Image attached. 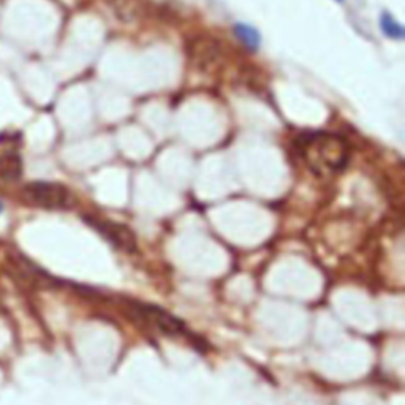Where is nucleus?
<instances>
[{"instance_id":"nucleus-10","label":"nucleus","mask_w":405,"mask_h":405,"mask_svg":"<svg viewBox=\"0 0 405 405\" xmlns=\"http://www.w3.org/2000/svg\"><path fill=\"white\" fill-rule=\"evenodd\" d=\"M2 209H4V206H2V202H0V212H2Z\"/></svg>"},{"instance_id":"nucleus-8","label":"nucleus","mask_w":405,"mask_h":405,"mask_svg":"<svg viewBox=\"0 0 405 405\" xmlns=\"http://www.w3.org/2000/svg\"><path fill=\"white\" fill-rule=\"evenodd\" d=\"M380 27H381L383 34H385L386 37L393 39V40H402L404 35H405L402 24L393 16V14H389L388 11L381 13Z\"/></svg>"},{"instance_id":"nucleus-7","label":"nucleus","mask_w":405,"mask_h":405,"mask_svg":"<svg viewBox=\"0 0 405 405\" xmlns=\"http://www.w3.org/2000/svg\"><path fill=\"white\" fill-rule=\"evenodd\" d=\"M235 35L244 46H247L252 51L258 49L260 43H262V35H260L257 29L252 27L250 24H244V23L235 24Z\"/></svg>"},{"instance_id":"nucleus-1","label":"nucleus","mask_w":405,"mask_h":405,"mask_svg":"<svg viewBox=\"0 0 405 405\" xmlns=\"http://www.w3.org/2000/svg\"><path fill=\"white\" fill-rule=\"evenodd\" d=\"M301 155L315 175L342 171L350 158V148L344 138L331 133H315L301 141Z\"/></svg>"},{"instance_id":"nucleus-9","label":"nucleus","mask_w":405,"mask_h":405,"mask_svg":"<svg viewBox=\"0 0 405 405\" xmlns=\"http://www.w3.org/2000/svg\"><path fill=\"white\" fill-rule=\"evenodd\" d=\"M195 57H197V62L201 65H209V63H215L219 61V49H217L212 43H201V48H193Z\"/></svg>"},{"instance_id":"nucleus-11","label":"nucleus","mask_w":405,"mask_h":405,"mask_svg":"<svg viewBox=\"0 0 405 405\" xmlns=\"http://www.w3.org/2000/svg\"><path fill=\"white\" fill-rule=\"evenodd\" d=\"M337 2H344V0H337Z\"/></svg>"},{"instance_id":"nucleus-4","label":"nucleus","mask_w":405,"mask_h":405,"mask_svg":"<svg viewBox=\"0 0 405 405\" xmlns=\"http://www.w3.org/2000/svg\"><path fill=\"white\" fill-rule=\"evenodd\" d=\"M133 307L143 318H146V320L154 323L158 329L166 332V334H180V332L185 331L183 323L176 320L175 317H171L170 314H166L162 309H157L152 306H143V304H140V306L138 304H135Z\"/></svg>"},{"instance_id":"nucleus-2","label":"nucleus","mask_w":405,"mask_h":405,"mask_svg":"<svg viewBox=\"0 0 405 405\" xmlns=\"http://www.w3.org/2000/svg\"><path fill=\"white\" fill-rule=\"evenodd\" d=\"M23 197L34 206L45 209H62L70 205V192L67 187L57 183L35 180L23 189Z\"/></svg>"},{"instance_id":"nucleus-3","label":"nucleus","mask_w":405,"mask_h":405,"mask_svg":"<svg viewBox=\"0 0 405 405\" xmlns=\"http://www.w3.org/2000/svg\"><path fill=\"white\" fill-rule=\"evenodd\" d=\"M88 222L93 228H97L101 235H103L108 241H110L114 247L122 249L125 252H133L136 247V241L132 231L127 227L119 225V223H114L110 220H100V219H92L89 217Z\"/></svg>"},{"instance_id":"nucleus-6","label":"nucleus","mask_w":405,"mask_h":405,"mask_svg":"<svg viewBox=\"0 0 405 405\" xmlns=\"http://www.w3.org/2000/svg\"><path fill=\"white\" fill-rule=\"evenodd\" d=\"M23 175V162L18 154L0 157V178L4 180H18Z\"/></svg>"},{"instance_id":"nucleus-5","label":"nucleus","mask_w":405,"mask_h":405,"mask_svg":"<svg viewBox=\"0 0 405 405\" xmlns=\"http://www.w3.org/2000/svg\"><path fill=\"white\" fill-rule=\"evenodd\" d=\"M106 4L111 6L116 16L125 21V23H130V21L138 18L141 11L140 0H106Z\"/></svg>"}]
</instances>
